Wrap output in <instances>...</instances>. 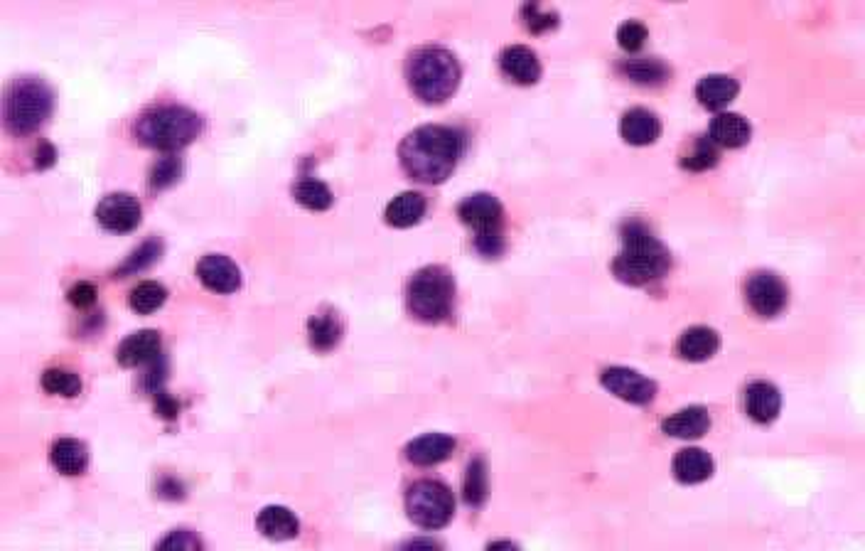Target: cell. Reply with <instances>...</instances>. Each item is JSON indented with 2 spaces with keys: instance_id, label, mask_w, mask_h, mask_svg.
<instances>
[{
  "instance_id": "1",
  "label": "cell",
  "mask_w": 865,
  "mask_h": 551,
  "mask_svg": "<svg viewBox=\"0 0 865 551\" xmlns=\"http://www.w3.org/2000/svg\"><path fill=\"white\" fill-rule=\"evenodd\" d=\"M462 151H465V133L453 126L428 123L401 141L399 160L408 178L423 185H440L455 173Z\"/></svg>"
},
{
  "instance_id": "2",
  "label": "cell",
  "mask_w": 865,
  "mask_h": 551,
  "mask_svg": "<svg viewBox=\"0 0 865 551\" xmlns=\"http://www.w3.org/2000/svg\"><path fill=\"white\" fill-rule=\"evenodd\" d=\"M671 269L669 249L642 222L625 224L622 249L612 261V274L627 286H649Z\"/></svg>"
},
{
  "instance_id": "3",
  "label": "cell",
  "mask_w": 865,
  "mask_h": 551,
  "mask_svg": "<svg viewBox=\"0 0 865 551\" xmlns=\"http://www.w3.org/2000/svg\"><path fill=\"white\" fill-rule=\"evenodd\" d=\"M406 77L411 92L423 104H443L458 92L462 69L445 47H421L408 57Z\"/></svg>"
},
{
  "instance_id": "4",
  "label": "cell",
  "mask_w": 865,
  "mask_h": 551,
  "mask_svg": "<svg viewBox=\"0 0 865 551\" xmlns=\"http://www.w3.org/2000/svg\"><path fill=\"white\" fill-rule=\"evenodd\" d=\"M138 141L155 151H180L202 133V119L185 106L165 104L148 109L133 126Z\"/></svg>"
},
{
  "instance_id": "5",
  "label": "cell",
  "mask_w": 865,
  "mask_h": 551,
  "mask_svg": "<svg viewBox=\"0 0 865 551\" xmlns=\"http://www.w3.org/2000/svg\"><path fill=\"white\" fill-rule=\"evenodd\" d=\"M455 303V281L445 266H423L406 286V308L421 323L448 320Z\"/></svg>"
},
{
  "instance_id": "6",
  "label": "cell",
  "mask_w": 865,
  "mask_h": 551,
  "mask_svg": "<svg viewBox=\"0 0 865 551\" xmlns=\"http://www.w3.org/2000/svg\"><path fill=\"white\" fill-rule=\"evenodd\" d=\"M52 104H55V96L42 79L18 77L15 82H10L8 92H5V128L13 136L35 133L42 123L50 119Z\"/></svg>"
},
{
  "instance_id": "7",
  "label": "cell",
  "mask_w": 865,
  "mask_h": 551,
  "mask_svg": "<svg viewBox=\"0 0 865 551\" xmlns=\"http://www.w3.org/2000/svg\"><path fill=\"white\" fill-rule=\"evenodd\" d=\"M458 217L475 232V249L487 259L504 251V207L490 192H475L458 207Z\"/></svg>"
},
{
  "instance_id": "8",
  "label": "cell",
  "mask_w": 865,
  "mask_h": 551,
  "mask_svg": "<svg viewBox=\"0 0 865 551\" xmlns=\"http://www.w3.org/2000/svg\"><path fill=\"white\" fill-rule=\"evenodd\" d=\"M406 512L421 529H443L455 515V497L438 480H418L406 492Z\"/></svg>"
},
{
  "instance_id": "9",
  "label": "cell",
  "mask_w": 865,
  "mask_h": 551,
  "mask_svg": "<svg viewBox=\"0 0 865 551\" xmlns=\"http://www.w3.org/2000/svg\"><path fill=\"white\" fill-rule=\"evenodd\" d=\"M745 298H748V306L760 318H777L787 308L789 288L772 271H757L745 283Z\"/></svg>"
},
{
  "instance_id": "10",
  "label": "cell",
  "mask_w": 865,
  "mask_h": 551,
  "mask_svg": "<svg viewBox=\"0 0 865 551\" xmlns=\"http://www.w3.org/2000/svg\"><path fill=\"white\" fill-rule=\"evenodd\" d=\"M600 382H603L607 392L615 394V397L622 401H630V404L647 406L657 399V382L639 374L637 369L607 367L603 369V374H600Z\"/></svg>"
},
{
  "instance_id": "11",
  "label": "cell",
  "mask_w": 865,
  "mask_h": 551,
  "mask_svg": "<svg viewBox=\"0 0 865 551\" xmlns=\"http://www.w3.org/2000/svg\"><path fill=\"white\" fill-rule=\"evenodd\" d=\"M96 219L106 232L126 234L141 224L143 207L131 192H111L96 205Z\"/></svg>"
},
{
  "instance_id": "12",
  "label": "cell",
  "mask_w": 865,
  "mask_h": 551,
  "mask_svg": "<svg viewBox=\"0 0 865 551\" xmlns=\"http://www.w3.org/2000/svg\"><path fill=\"white\" fill-rule=\"evenodd\" d=\"M197 278L207 291L222 293V296L239 291L241 286L239 266L224 254L202 256L200 264H197Z\"/></svg>"
},
{
  "instance_id": "13",
  "label": "cell",
  "mask_w": 865,
  "mask_h": 551,
  "mask_svg": "<svg viewBox=\"0 0 865 551\" xmlns=\"http://www.w3.org/2000/svg\"><path fill=\"white\" fill-rule=\"evenodd\" d=\"M499 69H502L504 77L512 79L514 84H521V87H531L541 79L539 57L526 45L504 47L502 55H499Z\"/></svg>"
},
{
  "instance_id": "14",
  "label": "cell",
  "mask_w": 865,
  "mask_h": 551,
  "mask_svg": "<svg viewBox=\"0 0 865 551\" xmlns=\"http://www.w3.org/2000/svg\"><path fill=\"white\" fill-rule=\"evenodd\" d=\"M160 350H163V340L158 330H138L118 345L116 360L123 367H141L160 360Z\"/></svg>"
},
{
  "instance_id": "15",
  "label": "cell",
  "mask_w": 865,
  "mask_h": 551,
  "mask_svg": "<svg viewBox=\"0 0 865 551\" xmlns=\"http://www.w3.org/2000/svg\"><path fill=\"white\" fill-rule=\"evenodd\" d=\"M779 411H782V394L772 382H752L745 389V414L755 424H772V421H777Z\"/></svg>"
},
{
  "instance_id": "16",
  "label": "cell",
  "mask_w": 865,
  "mask_h": 551,
  "mask_svg": "<svg viewBox=\"0 0 865 551\" xmlns=\"http://www.w3.org/2000/svg\"><path fill=\"white\" fill-rule=\"evenodd\" d=\"M620 136L630 146H652L662 136V121H659L654 111L637 106V109H630L622 116Z\"/></svg>"
},
{
  "instance_id": "17",
  "label": "cell",
  "mask_w": 865,
  "mask_h": 551,
  "mask_svg": "<svg viewBox=\"0 0 865 551\" xmlns=\"http://www.w3.org/2000/svg\"><path fill=\"white\" fill-rule=\"evenodd\" d=\"M455 446H458V443H455V438L448 436V433H426V436L408 443L406 458L408 463L428 468V465H438L443 463V460H448L450 453L455 451Z\"/></svg>"
},
{
  "instance_id": "18",
  "label": "cell",
  "mask_w": 865,
  "mask_h": 551,
  "mask_svg": "<svg viewBox=\"0 0 865 551\" xmlns=\"http://www.w3.org/2000/svg\"><path fill=\"white\" fill-rule=\"evenodd\" d=\"M718 347H721V335L713 328H706V325H693V328L684 330L679 342H676V352L686 362L711 360L718 352Z\"/></svg>"
},
{
  "instance_id": "19",
  "label": "cell",
  "mask_w": 865,
  "mask_h": 551,
  "mask_svg": "<svg viewBox=\"0 0 865 551\" xmlns=\"http://www.w3.org/2000/svg\"><path fill=\"white\" fill-rule=\"evenodd\" d=\"M671 470H674V478L679 480L681 485H698L711 478L713 470H716V463H713V458L708 456L706 451H701V448H684V451L676 453Z\"/></svg>"
},
{
  "instance_id": "20",
  "label": "cell",
  "mask_w": 865,
  "mask_h": 551,
  "mask_svg": "<svg viewBox=\"0 0 865 551\" xmlns=\"http://www.w3.org/2000/svg\"><path fill=\"white\" fill-rule=\"evenodd\" d=\"M752 126L745 116L740 114H718L708 128V138L716 143L718 148H743L750 143Z\"/></svg>"
},
{
  "instance_id": "21",
  "label": "cell",
  "mask_w": 865,
  "mask_h": 551,
  "mask_svg": "<svg viewBox=\"0 0 865 551\" xmlns=\"http://www.w3.org/2000/svg\"><path fill=\"white\" fill-rule=\"evenodd\" d=\"M711 429V414L706 406H686L662 421V431L671 438H701Z\"/></svg>"
},
{
  "instance_id": "22",
  "label": "cell",
  "mask_w": 865,
  "mask_h": 551,
  "mask_svg": "<svg viewBox=\"0 0 865 551\" xmlns=\"http://www.w3.org/2000/svg\"><path fill=\"white\" fill-rule=\"evenodd\" d=\"M740 92L738 79L728 77V74H708L698 82L696 87V99L703 109L721 111L730 101H735V96Z\"/></svg>"
},
{
  "instance_id": "23",
  "label": "cell",
  "mask_w": 865,
  "mask_h": 551,
  "mask_svg": "<svg viewBox=\"0 0 865 551\" xmlns=\"http://www.w3.org/2000/svg\"><path fill=\"white\" fill-rule=\"evenodd\" d=\"M256 527L263 537L273 539V542H286V539H295L300 534L298 517L283 505L263 507L256 517Z\"/></svg>"
},
{
  "instance_id": "24",
  "label": "cell",
  "mask_w": 865,
  "mask_h": 551,
  "mask_svg": "<svg viewBox=\"0 0 865 551\" xmlns=\"http://www.w3.org/2000/svg\"><path fill=\"white\" fill-rule=\"evenodd\" d=\"M426 207V197H423L421 192H401V195L394 197V200L389 202V207H386V224H391V227L396 229L413 227V224L421 222L423 215H426Z\"/></svg>"
},
{
  "instance_id": "25",
  "label": "cell",
  "mask_w": 865,
  "mask_h": 551,
  "mask_svg": "<svg viewBox=\"0 0 865 551\" xmlns=\"http://www.w3.org/2000/svg\"><path fill=\"white\" fill-rule=\"evenodd\" d=\"M50 460L62 475H82L89 465V451L77 438H59L52 443Z\"/></svg>"
},
{
  "instance_id": "26",
  "label": "cell",
  "mask_w": 865,
  "mask_h": 551,
  "mask_svg": "<svg viewBox=\"0 0 865 551\" xmlns=\"http://www.w3.org/2000/svg\"><path fill=\"white\" fill-rule=\"evenodd\" d=\"M308 340L318 352H330L342 340V320L335 310H322L308 320Z\"/></svg>"
},
{
  "instance_id": "27",
  "label": "cell",
  "mask_w": 865,
  "mask_h": 551,
  "mask_svg": "<svg viewBox=\"0 0 865 551\" xmlns=\"http://www.w3.org/2000/svg\"><path fill=\"white\" fill-rule=\"evenodd\" d=\"M620 69L627 79H632L635 84H642V87H659V84H664L671 74L669 67H666L662 60H657V57L627 60Z\"/></svg>"
},
{
  "instance_id": "28",
  "label": "cell",
  "mask_w": 865,
  "mask_h": 551,
  "mask_svg": "<svg viewBox=\"0 0 865 551\" xmlns=\"http://www.w3.org/2000/svg\"><path fill=\"white\" fill-rule=\"evenodd\" d=\"M718 158V146L708 136L693 138L691 146L686 148V153L681 155V168L691 170V173H706V170L716 168Z\"/></svg>"
},
{
  "instance_id": "29",
  "label": "cell",
  "mask_w": 865,
  "mask_h": 551,
  "mask_svg": "<svg viewBox=\"0 0 865 551\" xmlns=\"http://www.w3.org/2000/svg\"><path fill=\"white\" fill-rule=\"evenodd\" d=\"M487 495H490V480H487V465L482 458H475L467 465L465 485H462V497H465V505L477 510V507L485 505Z\"/></svg>"
},
{
  "instance_id": "30",
  "label": "cell",
  "mask_w": 865,
  "mask_h": 551,
  "mask_svg": "<svg viewBox=\"0 0 865 551\" xmlns=\"http://www.w3.org/2000/svg\"><path fill=\"white\" fill-rule=\"evenodd\" d=\"M293 197H295V202H300V205L305 207V210H313V212L330 210L332 202H335L330 187H327L325 183H320V180H315V178L300 180V183L293 187Z\"/></svg>"
},
{
  "instance_id": "31",
  "label": "cell",
  "mask_w": 865,
  "mask_h": 551,
  "mask_svg": "<svg viewBox=\"0 0 865 551\" xmlns=\"http://www.w3.org/2000/svg\"><path fill=\"white\" fill-rule=\"evenodd\" d=\"M168 301V291H165L163 283L158 281H143L128 296V306L136 310L138 315L155 313L158 308H163V303Z\"/></svg>"
},
{
  "instance_id": "32",
  "label": "cell",
  "mask_w": 865,
  "mask_h": 551,
  "mask_svg": "<svg viewBox=\"0 0 865 551\" xmlns=\"http://www.w3.org/2000/svg\"><path fill=\"white\" fill-rule=\"evenodd\" d=\"M42 389L47 394H55V397H77L82 392V379L69 369L52 367L42 374Z\"/></svg>"
},
{
  "instance_id": "33",
  "label": "cell",
  "mask_w": 865,
  "mask_h": 551,
  "mask_svg": "<svg viewBox=\"0 0 865 551\" xmlns=\"http://www.w3.org/2000/svg\"><path fill=\"white\" fill-rule=\"evenodd\" d=\"M182 175V160L177 155H163V158L155 160V165L150 168V180L148 185L153 190H165V187L175 185Z\"/></svg>"
},
{
  "instance_id": "34",
  "label": "cell",
  "mask_w": 865,
  "mask_h": 551,
  "mask_svg": "<svg viewBox=\"0 0 865 551\" xmlns=\"http://www.w3.org/2000/svg\"><path fill=\"white\" fill-rule=\"evenodd\" d=\"M160 251H163V244H160L158 239H150V242H145L141 246V249L133 251V254L128 256V261L121 266V271H118V274H121V278H126L128 274H136V271H143L145 266L155 264V261L160 259Z\"/></svg>"
},
{
  "instance_id": "35",
  "label": "cell",
  "mask_w": 865,
  "mask_h": 551,
  "mask_svg": "<svg viewBox=\"0 0 865 551\" xmlns=\"http://www.w3.org/2000/svg\"><path fill=\"white\" fill-rule=\"evenodd\" d=\"M647 35V28H644L639 20H627V23L620 25V30H617V45L625 52H637L642 50L644 42H647Z\"/></svg>"
},
{
  "instance_id": "36",
  "label": "cell",
  "mask_w": 865,
  "mask_h": 551,
  "mask_svg": "<svg viewBox=\"0 0 865 551\" xmlns=\"http://www.w3.org/2000/svg\"><path fill=\"white\" fill-rule=\"evenodd\" d=\"M521 15H524L526 28H529L531 32H546V30H553L558 25V15L556 13H539V5H524Z\"/></svg>"
},
{
  "instance_id": "37",
  "label": "cell",
  "mask_w": 865,
  "mask_h": 551,
  "mask_svg": "<svg viewBox=\"0 0 865 551\" xmlns=\"http://www.w3.org/2000/svg\"><path fill=\"white\" fill-rule=\"evenodd\" d=\"M67 298L74 308H89L96 301V288L89 281H79L69 288Z\"/></svg>"
},
{
  "instance_id": "38",
  "label": "cell",
  "mask_w": 865,
  "mask_h": 551,
  "mask_svg": "<svg viewBox=\"0 0 865 551\" xmlns=\"http://www.w3.org/2000/svg\"><path fill=\"white\" fill-rule=\"evenodd\" d=\"M158 547H163V549H168V547H190V549H195V547H202V542L197 537H192L190 532H185V529H180V532H173V534H170V537H165L163 542L158 544Z\"/></svg>"
},
{
  "instance_id": "39",
  "label": "cell",
  "mask_w": 865,
  "mask_h": 551,
  "mask_svg": "<svg viewBox=\"0 0 865 551\" xmlns=\"http://www.w3.org/2000/svg\"><path fill=\"white\" fill-rule=\"evenodd\" d=\"M155 411H158V414L163 416V419H175L177 411H180V406H177L175 399H170L168 394H165L163 389H160V392H158V404H155Z\"/></svg>"
},
{
  "instance_id": "40",
  "label": "cell",
  "mask_w": 865,
  "mask_h": 551,
  "mask_svg": "<svg viewBox=\"0 0 865 551\" xmlns=\"http://www.w3.org/2000/svg\"><path fill=\"white\" fill-rule=\"evenodd\" d=\"M55 158H57V153H55V148L50 146V143H40V151H37V160H35V165L37 168H50L52 163H55Z\"/></svg>"
}]
</instances>
